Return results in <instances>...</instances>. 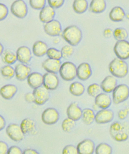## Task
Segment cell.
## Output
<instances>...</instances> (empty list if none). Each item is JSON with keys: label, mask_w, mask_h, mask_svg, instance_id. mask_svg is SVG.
I'll use <instances>...</instances> for the list:
<instances>
[{"label": "cell", "mask_w": 129, "mask_h": 154, "mask_svg": "<svg viewBox=\"0 0 129 154\" xmlns=\"http://www.w3.org/2000/svg\"><path fill=\"white\" fill-rule=\"evenodd\" d=\"M62 37L65 41L72 46H75L79 44L82 38L81 29L75 25L67 26L64 29Z\"/></svg>", "instance_id": "1"}, {"label": "cell", "mask_w": 129, "mask_h": 154, "mask_svg": "<svg viewBox=\"0 0 129 154\" xmlns=\"http://www.w3.org/2000/svg\"><path fill=\"white\" fill-rule=\"evenodd\" d=\"M129 132L127 125L119 122L112 123L109 128L111 137L117 142H122L127 140L129 137Z\"/></svg>", "instance_id": "2"}, {"label": "cell", "mask_w": 129, "mask_h": 154, "mask_svg": "<svg viewBox=\"0 0 129 154\" xmlns=\"http://www.w3.org/2000/svg\"><path fill=\"white\" fill-rule=\"evenodd\" d=\"M109 69L114 77L123 78L128 73V66L124 60L118 57L114 59L109 63Z\"/></svg>", "instance_id": "3"}, {"label": "cell", "mask_w": 129, "mask_h": 154, "mask_svg": "<svg viewBox=\"0 0 129 154\" xmlns=\"http://www.w3.org/2000/svg\"><path fill=\"white\" fill-rule=\"evenodd\" d=\"M59 72L64 80L72 81L77 76V67L72 62H66L61 65Z\"/></svg>", "instance_id": "4"}, {"label": "cell", "mask_w": 129, "mask_h": 154, "mask_svg": "<svg viewBox=\"0 0 129 154\" xmlns=\"http://www.w3.org/2000/svg\"><path fill=\"white\" fill-rule=\"evenodd\" d=\"M112 99L114 103L118 104L124 103L129 97V87L124 84L117 86L112 92Z\"/></svg>", "instance_id": "5"}, {"label": "cell", "mask_w": 129, "mask_h": 154, "mask_svg": "<svg viewBox=\"0 0 129 154\" xmlns=\"http://www.w3.org/2000/svg\"><path fill=\"white\" fill-rule=\"evenodd\" d=\"M59 119V114L57 109L53 108H48L43 111L41 115V121L48 125L55 124Z\"/></svg>", "instance_id": "6"}, {"label": "cell", "mask_w": 129, "mask_h": 154, "mask_svg": "<svg viewBox=\"0 0 129 154\" xmlns=\"http://www.w3.org/2000/svg\"><path fill=\"white\" fill-rule=\"evenodd\" d=\"M11 12L19 18H23L28 13V7L26 3L22 0L14 1L11 6Z\"/></svg>", "instance_id": "7"}, {"label": "cell", "mask_w": 129, "mask_h": 154, "mask_svg": "<svg viewBox=\"0 0 129 154\" xmlns=\"http://www.w3.org/2000/svg\"><path fill=\"white\" fill-rule=\"evenodd\" d=\"M114 51L118 58L127 60L129 58V42L126 40L118 41L114 47Z\"/></svg>", "instance_id": "8"}, {"label": "cell", "mask_w": 129, "mask_h": 154, "mask_svg": "<svg viewBox=\"0 0 129 154\" xmlns=\"http://www.w3.org/2000/svg\"><path fill=\"white\" fill-rule=\"evenodd\" d=\"M7 134L11 140L15 142L21 141L24 138V134L20 126L16 124L9 125L6 129Z\"/></svg>", "instance_id": "9"}, {"label": "cell", "mask_w": 129, "mask_h": 154, "mask_svg": "<svg viewBox=\"0 0 129 154\" xmlns=\"http://www.w3.org/2000/svg\"><path fill=\"white\" fill-rule=\"evenodd\" d=\"M33 93L35 104L41 106L46 103L50 98L49 90L42 86L34 89Z\"/></svg>", "instance_id": "10"}, {"label": "cell", "mask_w": 129, "mask_h": 154, "mask_svg": "<svg viewBox=\"0 0 129 154\" xmlns=\"http://www.w3.org/2000/svg\"><path fill=\"white\" fill-rule=\"evenodd\" d=\"M114 118V113L111 109H101L96 114L95 121L98 124H106L112 122Z\"/></svg>", "instance_id": "11"}, {"label": "cell", "mask_w": 129, "mask_h": 154, "mask_svg": "<svg viewBox=\"0 0 129 154\" xmlns=\"http://www.w3.org/2000/svg\"><path fill=\"white\" fill-rule=\"evenodd\" d=\"M59 79L56 74L47 72L43 75V86L49 90H54L59 85Z\"/></svg>", "instance_id": "12"}, {"label": "cell", "mask_w": 129, "mask_h": 154, "mask_svg": "<svg viewBox=\"0 0 129 154\" xmlns=\"http://www.w3.org/2000/svg\"><path fill=\"white\" fill-rule=\"evenodd\" d=\"M45 33L51 36H57L60 35L62 27L60 22L55 19L45 23L44 26Z\"/></svg>", "instance_id": "13"}, {"label": "cell", "mask_w": 129, "mask_h": 154, "mask_svg": "<svg viewBox=\"0 0 129 154\" xmlns=\"http://www.w3.org/2000/svg\"><path fill=\"white\" fill-rule=\"evenodd\" d=\"M78 154H93L95 149L94 142L90 139H85L77 146Z\"/></svg>", "instance_id": "14"}, {"label": "cell", "mask_w": 129, "mask_h": 154, "mask_svg": "<svg viewBox=\"0 0 129 154\" xmlns=\"http://www.w3.org/2000/svg\"><path fill=\"white\" fill-rule=\"evenodd\" d=\"M92 74V71L91 66L88 63H81L77 68V77L81 81L88 79Z\"/></svg>", "instance_id": "15"}, {"label": "cell", "mask_w": 129, "mask_h": 154, "mask_svg": "<svg viewBox=\"0 0 129 154\" xmlns=\"http://www.w3.org/2000/svg\"><path fill=\"white\" fill-rule=\"evenodd\" d=\"M118 81L115 77L108 75L105 77L100 84L102 91L106 93L112 92L117 87Z\"/></svg>", "instance_id": "16"}, {"label": "cell", "mask_w": 129, "mask_h": 154, "mask_svg": "<svg viewBox=\"0 0 129 154\" xmlns=\"http://www.w3.org/2000/svg\"><path fill=\"white\" fill-rule=\"evenodd\" d=\"M61 65L60 60L48 58L43 62L42 66L47 72L56 74L59 72Z\"/></svg>", "instance_id": "17"}, {"label": "cell", "mask_w": 129, "mask_h": 154, "mask_svg": "<svg viewBox=\"0 0 129 154\" xmlns=\"http://www.w3.org/2000/svg\"><path fill=\"white\" fill-rule=\"evenodd\" d=\"M66 114L68 118L75 121H78L81 118L82 110L78 106V103L73 102L68 106Z\"/></svg>", "instance_id": "18"}, {"label": "cell", "mask_w": 129, "mask_h": 154, "mask_svg": "<svg viewBox=\"0 0 129 154\" xmlns=\"http://www.w3.org/2000/svg\"><path fill=\"white\" fill-rule=\"evenodd\" d=\"M56 12L50 5H45L40 12L39 17L42 23H46L54 20Z\"/></svg>", "instance_id": "19"}, {"label": "cell", "mask_w": 129, "mask_h": 154, "mask_svg": "<svg viewBox=\"0 0 129 154\" xmlns=\"http://www.w3.org/2000/svg\"><path fill=\"white\" fill-rule=\"evenodd\" d=\"M112 103V99L107 93H101L95 97V104L99 109H108Z\"/></svg>", "instance_id": "20"}, {"label": "cell", "mask_w": 129, "mask_h": 154, "mask_svg": "<svg viewBox=\"0 0 129 154\" xmlns=\"http://www.w3.org/2000/svg\"><path fill=\"white\" fill-rule=\"evenodd\" d=\"M17 60L22 63H27L30 61L32 58L31 50L25 46L20 47L16 51Z\"/></svg>", "instance_id": "21"}, {"label": "cell", "mask_w": 129, "mask_h": 154, "mask_svg": "<svg viewBox=\"0 0 129 154\" xmlns=\"http://www.w3.org/2000/svg\"><path fill=\"white\" fill-rule=\"evenodd\" d=\"M31 68L23 63H19L16 65L15 72L16 78L19 81H24L31 73Z\"/></svg>", "instance_id": "22"}, {"label": "cell", "mask_w": 129, "mask_h": 154, "mask_svg": "<svg viewBox=\"0 0 129 154\" xmlns=\"http://www.w3.org/2000/svg\"><path fill=\"white\" fill-rule=\"evenodd\" d=\"M27 81L29 86L35 89L43 86V75L38 72H32L28 77Z\"/></svg>", "instance_id": "23"}, {"label": "cell", "mask_w": 129, "mask_h": 154, "mask_svg": "<svg viewBox=\"0 0 129 154\" xmlns=\"http://www.w3.org/2000/svg\"><path fill=\"white\" fill-rule=\"evenodd\" d=\"M17 91L16 86L13 84H7L0 88V95L6 100H10L12 98Z\"/></svg>", "instance_id": "24"}, {"label": "cell", "mask_w": 129, "mask_h": 154, "mask_svg": "<svg viewBox=\"0 0 129 154\" xmlns=\"http://www.w3.org/2000/svg\"><path fill=\"white\" fill-rule=\"evenodd\" d=\"M48 49L47 44L43 41H38L34 44L32 50L35 56L40 57L47 54Z\"/></svg>", "instance_id": "25"}, {"label": "cell", "mask_w": 129, "mask_h": 154, "mask_svg": "<svg viewBox=\"0 0 129 154\" xmlns=\"http://www.w3.org/2000/svg\"><path fill=\"white\" fill-rule=\"evenodd\" d=\"M125 16V12L122 8L119 6L114 7L109 13V18L114 22L122 21Z\"/></svg>", "instance_id": "26"}, {"label": "cell", "mask_w": 129, "mask_h": 154, "mask_svg": "<svg viewBox=\"0 0 129 154\" xmlns=\"http://www.w3.org/2000/svg\"><path fill=\"white\" fill-rule=\"evenodd\" d=\"M106 7V1L103 0H93L90 2L89 9L93 13H100L104 11Z\"/></svg>", "instance_id": "27"}, {"label": "cell", "mask_w": 129, "mask_h": 154, "mask_svg": "<svg viewBox=\"0 0 129 154\" xmlns=\"http://www.w3.org/2000/svg\"><path fill=\"white\" fill-rule=\"evenodd\" d=\"M95 115L93 109L86 108L83 109L81 118L83 122L86 125H91L95 121Z\"/></svg>", "instance_id": "28"}, {"label": "cell", "mask_w": 129, "mask_h": 154, "mask_svg": "<svg viewBox=\"0 0 129 154\" xmlns=\"http://www.w3.org/2000/svg\"><path fill=\"white\" fill-rule=\"evenodd\" d=\"M21 129L24 134L32 132L35 128V123L30 118H26L22 121L20 124Z\"/></svg>", "instance_id": "29"}, {"label": "cell", "mask_w": 129, "mask_h": 154, "mask_svg": "<svg viewBox=\"0 0 129 154\" xmlns=\"http://www.w3.org/2000/svg\"><path fill=\"white\" fill-rule=\"evenodd\" d=\"M69 91L72 95L80 96L84 94L85 91V88L81 83L75 82H72L69 86Z\"/></svg>", "instance_id": "30"}, {"label": "cell", "mask_w": 129, "mask_h": 154, "mask_svg": "<svg viewBox=\"0 0 129 154\" xmlns=\"http://www.w3.org/2000/svg\"><path fill=\"white\" fill-rule=\"evenodd\" d=\"M88 7V1L85 0H75L72 4L74 11L78 14H82L85 12Z\"/></svg>", "instance_id": "31"}, {"label": "cell", "mask_w": 129, "mask_h": 154, "mask_svg": "<svg viewBox=\"0 0 129 154\" xmlns=\"http://www.w3.org/2000/svg\"><path fill=\"white\" fill-rule=\"evenodd\" d=\"M96 154H112V146L108 143H99L95 148Z\"/></svg>", "instance_id": "32"}, {"label": "cell", "mask_w": 129, "mask_h": 154, "mask_svg": "<svg viewBox=\"0 0 129 154\" xmlns=\"http://www.w3.org/2000/svg\"><path fill=\"white\" fill-rule=\"evenodd\" d=\"M114 37L118 41H125L128 36V32L124 28H117L113 33Z\"/></svg>", "instance_id": "33"}, {"label": "cell", "mask_w": 129, "mask_h": 154, "mask_svg": "<svg viewBox=\"0 0 129 154\" xmlns=\"http://www.w3.org/2000/svg\"><path fill=\"white\" fill-rule=\"evenodd\" d=\"M75 122L69 118L64 119L61 125L62 130L66 132H70L75 126Z\"/></svg>", "instance_id": "34"}, {"label": "cell", "mask_w": 129, "mask_h": 154, "mask_svg": "<svg viewBox=\"0 0 129 154\" xmlns=\"http://www.w3.org/2000/svg\"><path fill=\"white\" fill-rule=\"evenodd\" d=\"M1 75L6 79H10L14 77L15 72L14 68L9 65L5 66L1 69Z\"/></svg>", "instance_id": "35"}, {"label": "cell", "mask_w": 129, "mask_h": 154, "mask_svg": "<svg viewBox=\"0 0 129 154\" xmlns=\"http://www.w3.org/2000/svg\"><path fill=\"white\" fill-rule=\"evenodd\" d=\"M102 91L100 85L96 83L90 85L87 88V92L88 94L91 97H95L101 93Z\"/></svg>", "instance_id": "36"}, {"label": "cell", "mask_w": 129, "mask_h": 154, "mask_svg": "<svg viewBox=\"0 0 129 154\" xmlns=\"http://www.w3.org/2000/svg\"><path fill=\"white\" fill-rule=\"evenodd\" d=\"M47 55L48 58L53 60H60L62 58L61 51L54 48H48Z\"/></svg>", "instance_id": "37"}, {"label": "cell", "mask_w": 129, "mask_h": 154, "mask_svg": "<svg viewBox=\"0 0 129 154\" xmlns=\"http://www.w3.org/2000/svg\"><path fill=\"white\" fill-rule=\"evenodd\" d=\"M61 52L62 58L68 59L72 55L74 52L73 47L70 45H66L63 46L60 50Z\"/></svg>", "instance_id": "38"}, {"label": "cell", "mask_w": 129, "mask_h": 154, "mask_svg": "<svg viewBox=\"0 0 129 154\" xmlns=\"http://www.w3.org/2000/svg\"><path fill=\"white\" fill-rule=\"evenodd\" d=\"M29 4L32 8L35 10H41L46 5V1L45 0L36 1L31 0L29 1Z\"/></svg>", "instance_id": "39"}, {"label": "cell", "mask_w": 129, "mask_h": 154, "mask_svg": "<svg viewBox=\"0 0 129 154\" xmlns=\"http://www.w3.org/2000/svg\"><path fill=\"white\" fill-rule=\"evenodd\" d=\"M4 61L8 65L14 64L17 60V56L14 53H7L5 55L4 58Z\"/></svg>", "instance_id": "40"}, {"label": "cell", "mask_w": 129, "mask_h": 154, "mask_svg": "<svg viewBox=\"0 0 129 154\" xmlns=\"http://www.w3.org/2000/svg\"><path fill=\"white\" fill-rule=\"evenodd\" d=\"M62 154H78L76 146L72 145H68L64 147Z\"/></svg>", "instance_id": "41"}, {"label": "cell", "mask_w": 129, "mask_h": 154, "mask_svg": "<svg viewBox=\"0 0 129 154\" xmlns=\"http://www.w3.org/2000/svg\"><path fill=\"white\" fill-rule=\"evenodd\" d=\"M8 13V10L6 6L4 4L0 3V20L5 19Z\"/></svg>", "instance_id": "42"}, {"label": "cell", "mask_w": 129, "mask_h": 154, "mask_svg": "<svg viewBox=\"0 0 129 154\" xmlns=\"http://www.w3.org/2000/svg\"><path fill=\"white\" fill-rule=\"evenodd\" d=\"M63 0L55 1V0H49L48 1V5L53 8H58L61 7L64 3Z\"/></svg>", "instance_id": "43"}, {"label": "cell", "mask_w": 129, "mask_h": 154, "mask_svg": "<svg viewBox=\"0 0 129 154\" xmlns=\"http://www.w3.org/2000/svg\"><path fill=\"white\" fill-rule=\"evenodd\" d=\"M7 154H23V152L18 146H12L9 148Z\"/></svg>", "instance_id": "44"}, {"label": "cell", "mask_w": 129, "mask_h": 154, "mask_svg": "<svg viewBox=\"0 0 129 154\" xmlns=\"http://www.w3.org/2000/svg\"><path fill=\"white\" fill-rule=\"evenodd\" d=\"M8 149V145L6 143L0 141V154H7Z\"/></svg>", "instance_id": "45"}, {"label": "cell", "mask_w": 129, "mask_h": 154, "mask_svg": "<svg viewBox=\"0 0 129 154\" xmlns=\"http://www.w3.org/2000/svg\"><path fill=\"white\" fill-rule=\"evenodd\" d=\"M129 110L128 109H121L118 112V117L120 119H125L128 115Z\"/></svg>", "instance_id": "46"}, {"label": "cell", "mask_w": 129, "mask_h": 154, "mask_svg": "<svg viewBox=\"0 0 129 154\" xmlns=\"http://www.w3.org/2000/svg\"><path fill=\"white\" fill-rule=\"evenodd\" d=\"M25 99L28 103H35V97L33 93H28L25 95Z\"/></svg>", "instance_id": "47"}, {"label": "cell", "mask_w": 129, "mask_h": 154, "mask_svg": "<svg viewBox=\"0 0 129 154\" xmlns=\"http://www.w3.org/2000/svg\"><path fill=\"white\" fill-rule=\"evenodd\" d=\"M23 154H39V153L35 149H25L23 152Z\"/></svg>", "instance_id": "48"}, {"label": "cell", "mask_w": 129, "mask_h": 154, "mask_svg": "<svg viewBox=\"0 0 129 154\" xmlns=\"http://www.w3.org/2000/svg\"><path fill=\"white\" fill-rule=\"evenodd\" d=\"M6 122L3 117L0 115V131L4 129L5 126Z\"/></svg>", "instance_id": "49"}, {"label": "cell", "mask_w": 129, "mask_h": 154, "mask_svg": "<svg viewBox=\"0 0 129 154\" xmlns=\"http://www.w3.org/2000/svg\"><path fill=\"white\" fill-rule=\"evenodd\" d=\"M112 32L110 29H105L104 32V36L106 38H109L112 35Z\"/></svg>", "instance_id": "50"}, {"label": "cell", "mask_w": 129, "mask_h": 154, "mask_svg": "<svg viewBox=\"0 0 129 154\" xmlns=\"http://www.w3.org/2000/svg\"><path fill=\"white\" fill-rule=\"evenodd\" d=\"M4 51L3 46L0 43V56L2 54Z\"/></svg>", "instance_id": "51"}]
</instances>
